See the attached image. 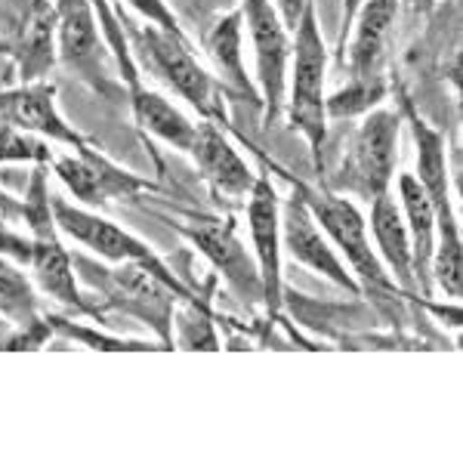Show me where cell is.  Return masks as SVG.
Returning a JSON list of instances; mask_svg holds the SVG:
<instances>
[{
    "label": "cell",
    "instance_id": "1",
    "mask_svg": "<svg viewBox=\"0 0 463 463\" xmlns=\"http://www.w3.org/2000/svg\"><path fill=\"white\" fill-rule=\"evenodd\" d=\"M121 28L127 34V47L133 53L139 71H148L152 78H158L164 87H170L179 99H185L192 109L198 111L204 121L220 124L222 130H229V115H226V90L220 80L213 78L204 65L198 62L192 53L189 37H176L164 32L158 25H137L118 13Z\"/></svg>",
    "mask_w": 463,
    "mask_h": 463
},
{
    "label": "cell",
    "instance_id": "2",
    "mask_svg": "<svg viewBox=\"0 0 463 463\" xmlns=\"http://www.w3.org/2000/svg\"><path fill=\"white\" fill-rule=\"evenodd\" d=\"M402 109L408 115L411 133L417 143V183L427 192L432 211H436V232L439 244L432 250L430 275L439 288L445 290L448 300L460 297V226L458 213L448 192V164H445V137L417 115L411 99H402Z\"/></svg>",
    "mask_w": 463,
    "mask_h": 463
},
{
    "label": "cell",
    "instance_id": "3",
    "mask_svg": "<svg viewBox=\"0 0 463 463\" xmlns=\"http://www.w3.org/2000/svg\"><path fill=\"white\" fill-rule=\"evenodd\" d=\"M290 96L285 99L290 127L306 139L316 170H321L325 161V143H327V99H325V80H327V47L318 32L316 4L303 10V19L294 32L290 43Z\"/></svg>",
    "mask_w": 463,
    "mask_h": 463
},
{
    "label": "cell",
    "instance_id": "4",
    "mask_svg": "<svg viewBox=\"0 0 463 463\" xmlns=\"http://www.w3.org/2000/svg\"><path fill=\"white\" fill-rule=\"evenodd\" d=\"M71 266L80 269V279L102 290L111 309H121L127 316L143 318L161 337L164 349H174V303L176 297L185 303H201L195 297L176 290L164 281L155 269L143 263H124V269H102L84 257H71Z\"/></svg>",
    "mask_w": 463,
    "mask_h": 463
},
{
    "label": "cell",
    "instance_id": "5",
    "mask_svg": "<svg viewBox=\"0 0 463 463\" xmlns=\"http://www.w3.org/2000/svg\"><path fill=\"white\" fill-rule=\"evenodd\" d=\"M281 176L290 179L300 198L306 201L309 213L316 216V222L321 226V232L327 235V241L334 248H340V253L346 257V266L355 272V281L362 288V294H371L377 300L383 297L399 294L395 281L390 279L386 266L380 263V257L374 253L368 241V226H364L362 213L353 201H346L337 192H327V189H316V185H306L300 179H294L288 170H281Z\"/></svg>",
    "mask_w": 463,
    "mask_h": 463
},
{
    "label": "cell",
    "instance_id": "6",
    "mask_svg": "<svg viewBox=\"0 0 463 463\" xmlns=\"http://www.w3.org/2000/svg\"><path fill=\"white\" fill-rule=\"evenodd\" d=\"M399 133L402 115L390 109L368 111L364 121L358 124L343 155L340 167L334 170L325 183L327 192L337 195H355L371 204L377 195L390 192L395 176V161H399Z\"/></svg>",
    "mask_w": 463,
    "mask_h": 463
},
{
    "label": "cell",
    "instance_id": "7",
    "mask_svg": "<svg viewBox=\"0 0 463 463\" xmlns=\"http://www.w3.org/2000/svg\"><path fill=\"white\" fill-rule=\"evenodd\" d=\"M22 216L32 226V266L34 279L41 285L43 294H50L56 303L69 306L78 316H96L93 306L84 303L74 281V266L71 253L59 241V226L53 216V204H50V189H47V170L37 167L32 174L25 192V204H22Z\"/></svg>",
    "mask_w": 463,
    "mask_h": 463
},
{
    "label": "cell",
    "instance_id": "8",
    "mask_svg": "<svg viewBox=\"0 0 463 463\" xmlns=\"http://www.w3.org/2000/svg\"><path fill=\"white\" fill-rule=\"evenodd\" d=\"M56 4V56L71 74L106 102H127L124 80L115 78V56L102 43L93 16V0H53Z\"/></svg>",
    "mask_w": 463,
    "mask_h": 463
},
{
    "label": "cell",
    "instance_id": "9",
    "mask_svg": "<svg viewBox=\"0 0 463 463\" xmlns=\"http://www.w3.org/2000/svg\"><path fill=\"white\" fill-rule=\"evenodd\" d=\"M0 50L16 62L22 84H34L56 62L53 0H0Z\"/></svg>",
    "mask_w": 463,
    "mask_h": 463
},
{
    "label": "cell",
    "instance_id": "10",
    "mask_svg": "<svg viewBox=\"0 0 463 463\" xmlns=\"http://www.w3.org/2000/svg\"><path fill=\"white\" fill-rule=\"evenodd\" d=\"M241 16L257 53V90L263 102V124H275L288 99L290 32L279 19L272 0H244Z\"/></svg>",
    "mask_w": 463,
    "mask_h": 463
},
{
    "label": "cell",
    "instance_id": "11",
    "mask_svg": "<svg viewBox=\"0 0 463 463\" xmlns=\"http://www.w3.org/2000/svg\"><path fill=\"white\" fill-rule=\"evenodd\" d=\"M50 204H53L59 232H65V235L74 238L78 244H84V248H90L93 253H99V257L109 260V263H143L148 269H155V272H158L164 281H170L176 290L189 294V290L179 285L176 272H170V269L158 260V253L148 248L146 241H139L137 235H130L127 229L115 226V222L106 220V216L69 204V201L59 198V195H50Z\"/></svg>",
    "mask_w": 463,
    "mask_h": 463
},
{
    "label": "cell",
    "instance_id": "12",
    "mask_svg": "<svg viewBox=\"0 0 463 463\" xmlns=\"http://www.w3.org/2000/svg\"><path fill=\"white\" fill-rule=\"evenodd\" d=\"M53 170L80 204L99 207L111 198H133L137 192L155 189V183L111 164L93 146L74 148V155H53Z\"/></svg>",
    "mask_w": 463,
    "mask_h": 463
},
{
    "label": "cell",
    "instance_id": "13",
    "mask_svg": "<svg viewBox=\"0 0 463 463\" xmlns=\"http://www.w3.org/2000/svg\"><path fill=\"white\" fill-rule=\"evenodd\" d=\"M281 250H288L294 263L325 275V279H331L334 285L349 290L353 297H362L355 275L346 272V263L337 257L334 244L327 241V235L321 232L316 216L309 213V207H306V201L297 189L281 204Z\"/></svg>",
    "mask_w": 463,
    "mask_h": 463
},
{
    "label": "cell",
    "instance_id": "14",
    "mask_svg": "<svg viewBox=\"0 0 463 463\" xmlns=\"http://www.w3.org/2000/svg\"><path fill=\"white\" fill-rule=\"evenodd\" d=\"M176 232H183L195 248L204 253L211 263L226 275L229 288L244 303L263 300V281H260V269L250 263L248 250L235 238L232 220H213V216H189V222H170Z\"/></svg>",
    "mask_w": 463,
    "mask_h": 463
},
{
    "label": "cell",
    "instance_id": "15",
    "mask_svg": "<svg viewBox=\"0 0 463 463\" xmlns=\"http://www.w3.org/2000/svg\"><path fill=\"white\" fill-rule=\"evenodd\" d=\"M248 226L257 250V269L263 281V303L269 316H279L285 306V285H281V201L266 174L257 176L248 195Z\"/></svg>",
    "mask_w": 463,
    "mask_h": 463
},
{
    "label": "cell",
    "instance_id": "16",
    "mask_svg": "<svg viewBox=\"0 0 463 463\" xmlns=\"http://www.w3.org/2000/svg\"><path fill=\"white\" fill-rule=\"evenodd\" d=\"M395 16H399V4L395 0H364L358 6L353 25H349V84L358 87H383V69L390 59V41Z\"/></svg>",
    "mask_w": 463,
    "mask_h": 463
},
{
    "label": "cell",
    "instance_id": "17",
    "mask_svg": "<svg viewBox=\"0 0 463 463\" xmlns=\"http://www.w3.org/2000/svg\"><path fill=\"white\" fill-rule=\"evenodd\" d=\"M0 127H16V130L41 133L62 146L80 148L87 139L65 124L56 109V90L47 80L22 84L13 90H0Z\"/></svg>",
    "mask_w": 463,
    "mask_h": 463
},
{
    "label": "cell",
    "instance_id": "18",
    "mask_svg": "<svg viewBox=\"0 0 463 463\" xmlns=\"http://www.w3.org/2000/svg\"><path fill=\"white\" fill-rule=\"evenodd\" d=\"M189 155L201 170V176L211 183L216 195L226 198H248L257 174L250 170V164L238 155V148L229 143L226 130L213 121L195 124V139L189 146Z\"/></svg>",
    "mask_w": 463,
    "mask_h": 463
},
{
    "label": "cell",
    "instance_id": "19",
    "mask_svg": "<svg viewBox=\"0 0 463 463\" xmlns=\"http://www.w3.org/2000/svg\"><path fill=\"white\" fill-rule=\"evenodd\" d=\"M241 32H244V16L241 6L238 10L226 13L201 34V47H204L207 59H211L216 80L222 84L229 96L235 99H248L250 106H260V90L257 84H250L248 69H244V53H241Z\"/></svg>",
    "mask_w": 463,
    "mask_h": 463
},
{
    "label": "cell",
    "instance_id": "20",
    "mask_svg": "<svg viewBox=\"0 0 463 463\" xmlns=\"http://www.w3.org/2000/svg\"><path fill=\"white\" fill-rule=\"evenodd\" d=\"M399 201L402 216H405L408 238H411V266H414L417 290L430 297L432 290V250H436V211H432L427 192L417 183L414 174L399 176Z\"/></svg>",
    "mask_w": 463,
    "mask_h": 463
},
{
    "label": "cell",
    "instance_id": "21",
    "mask_svg": "<svg viewBox=\"0 0 463 463\" xmlns=\"http://www.w3.org/2000/svg\"><path fill=\"white\" fill-rule=\"evenodd\" d=\"M371 232H374V241L383 257V266L390 269V279L395 288L405 290V294H417V279L414 266H411V238L402 207L390 192L377 195L371 201Z\"/></svg>",
    "mask_w": 463,
    "mask_h": 463
},
{
    "label": "cell",
    "instance_id": "22",
    "mask_svg": "<svg viewBox=\"0 0 463 463\" xmlns=\"http://www.w3.org/2000/svg\"><path fill=\"white\" fill-rule=\"evenodd\" d=\"M127 102H130L133 118H137V124L143 127L146 133L164 139V143L179 148V152H189L192 139H195V124H192L176 106H170L161 93L137 84L127 90Z\"/></svg>",
    "mask_w": 463,
    "mask_h": 463
},
{
    "label": "cell",
    "instance_id": "23",
    "mask_svg": "<svg viewBox=\"0 0 463 463\" xmlns=\"http://www.w3.org/2000/svg\"><path fill=\"white\" fill-rule=\"evenodd\" d=\"M174 325H176V346L179 349H220V340L213 334L211 325V312H207L204 303H189L179 312H174Z\"/></svg>",
    "mask_w": 463,
    "mask_h": 463
},
{
    "label": "cell",
    "instance_id": "24",
    "mask_svg": "<svg viewBox=\"0 0 463 463\" xmlns=\"http://www.w3.org/2000/svg\"><path fill=\"white\" fill-rule=\"evenodd\" d=\"M0 312L22 321V325H28V321L34 318L32 285H28L25 275L13 263H6V260H0Z\"/></svg>",
    "mask_w": 463,
    "mask_h": 463
},
{
    "label": "cell",
    "instance_id": "25",
    "mask_svg": "<svg viewBox=\"0 0 463 463\" xmlns=\"http://www.w3.org/2000/svg\"><path fill=\"white\" fill-rule=\"evenodd\" d=\"M53 152L28 130L0 127V164H50Z\"/></svg>",
    "mask_w": 463,
    "mask_h": 463
},
{
    "label": "cell",
    "instance_id": "26",
    "mask_svg": "<svg viewBox=\"0 0 463 463\" xmlns=\"http://www.w3.org/2000/svg\"><path fill=\"white\" fill-rule=\"evenodd\" d=\"M50 327L62 331L65 337L84 343L90 349H106V353H143V349H164V346H152V343H139V340H118V337H109V334H99V331H90V327H78V325H69L65 318H56L50 316Z\"/></svg>",
    "mask_w": 463,
    "mask_h": 463
},
{
    "label": "cell",
    "instance_id": "27",
    "mask_svg": "<svg viewBox=\"0 0 463 463\" xmlns=\"http://www.w3.org/2000/svg\"><path fill=\"white\" fill-rule=\"evenodd\" d=\"M121 4H130L133 10L139 13V16L148 19L152 25L164 28V32H170V34H176V37H185L183 28H179V19L174 16V13H170V6L164 4V0H121Z\"/></svg>",
    "mask_w": 463,
    "mask_h": 463
},
{
    "label": "cell",
    "instance_id": "28",
    "mask_svg": "<svg viewBox=\"0 0 463 463\" xmlns=\"http://www.w3.org/2000/svg\"><path fill=\"white\" fill-rule=\"evenodd\" d=\"M0 253L13 257L16 263H32V238L13 235V232L0 229Z\"/></svg>",
    "mask_w": 463,
    "mask_h": 463
},
{
    "label": "cell",
    "instance_id": "29",
    "mask_svg": "<svg viewBox=\"0 0 463 463\" xmlns=\"http://www.w3.org/2000/svg\"><path fill=\"white\" fill-rule=\"evenodd\" d=\"M272 6H275V13H279V19L285 22L288 32L294 34L303 19V10L309 6V0H272Z\"/></svg>",
    "mask_w": 463,
    "mask_h": 463
},
{
    "label": "cell",
    "instance_id": "30",
    "mask_svg": "<svg viewBox=\"0 0 463 463\" xmlns=\"http://www.w3.org/2000/svg\"><path fill=\"white\" fill-rule=\"evenodd\" d=\"M364 0H343V22H340V47H343V41H346V34H349V25H353V19H355V13H358V6H362Z\"/></svg>",
    "mask_w": 463,
    "mask_h": 463
}]
</instances>
